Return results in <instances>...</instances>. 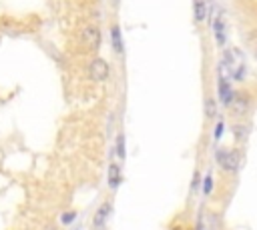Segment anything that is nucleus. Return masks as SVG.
<instances>
[{"instance_id": "obj_1", "label": "nucleus", "mask_w": 257, "mask_h": 230, "mask_svg": "<svg viewBox=\"0 0 257 230\" xmlns=\"http://www.w3.org/2000/svg\"><path fill=\"white\" fill-rule=\"evenodd\" d=\"M100 40H102V34H100V28L94 26V24H88L82 28L80 32V42L86 50H98L100 48Z\"/></svg>"}, {"instance_id": "obj_2", "label": "nucleus", "mask_w": 257, "mask_h": 230, "mask_svg": "<svg viewBox=\"0 0 257 230\" xmlns=\"http://www.w3.org/2000/svg\"><path fill=\"white\" fill-rule=\"evenodd\" d=\"M217 162L225 172H237L241 166V156L237 150H219L217 152Z\"/></svg>"}, {"instance_id": "obj_3", "label": "nucleus", "mask_w": 257, "mask_h": 230, "mask_svg": "<svg viewBox=\"0 0 257 230\" xmlns=\"http://www.w3.org/2000/svg\"><path fill=\"white\" fill-rule=\"evenodd\" d=\"M108 74H110V66H108V62L104 58L96 56V58L90 60V64H88V76H90V80L104 82L108 78Z\"/></svg>"}, {"instance_id": "obj_4", "label": "nucleus", "mask_w": 257, "mask_h": 230, "mask_svg": "<svg viewBox=\"0 0 257 230\" xmlns=\"http://www.w3.org/2000/svg\"><path fill=\"white\" fill-rule=\"evenodd\" d=\"M249 106H251V102H249V98H247L245 94H235L233 100H231V104H229V108H231L233 114H237V116H243V114L249 110Z\"/></svg>"}, {"instance_id": "obj_5", "label": "nucleus", "mask_w": 257, "mask_h": 230, "mask_svg": "<svg viewBox=\"0 0 257 230\" xmlns=\"http://www.w3.org/2000/svg\"><path fill=\"white\" fill-rule=\"evenodd\" d=\"M110 44H112V50L116 54H122L124 46H122V34H120V26L118 24L110 26Z\"/></svg>"}, {"instance_id": "obj_6", "label": "nucleus", "mask_w": 257, "mask_h": 230, "mask_svg": "<svg viewBox=\"0 0 257 230\" xmlns=\"http://www.w3.org/2000/svg\"><path fill=\"white\" fill-rule=\"evenodd\" d=\"M233 96H235V92L231 90L229 82H227L225 78H219V100H221L225 106H229L231 100H233Z\"/></svg>"}, {"instance_id": "obj_7", "label": "nucleus", "mask_w": 257, "mask_h": 230, "mask_svg": "<svg viewBox=\"0 0 257 230\" xmlns=\"http://www.w3.org/2000/svg\"><path fill=\"white\" fill-rule=\"evenodd\" d=\"M213 32H215V40H217V44H219V46H225V42H227V34H225V22H223L219 16L213 20Z\"/></svg>"}, {"instance_id": "obj_8", "label": "nucleus", "mask_w": 257, "mask_h": 230, "mask_svg": "<svg viewBox=\"0 0 257 230\" xmlns=\"http://www.w3.org/2000/svg\"><path fill=\"white\" fill-rule=\"evenodd\" d=\"M108 214H110V204L104 202V204L96 210V214H94V228H104V222H106Z\"/></svg>"}, {"instance_id": "obj_9", "label": "nucleus", "mask_w": 257, "mask_h": 230, "mask_svg": "<svg viewBox=\"0 0 257 230\" xmlns=\"http://www.w3.org/2000/svg\"><path fill=\"white\" fill-rule=\"evenodd\" d=\"M193 14H195V20L197 22H203L205 16H207V4L205 0H193Z\"/></svg>"}, {"instance_id": "obj_10", "label": "nucleus", "mask_w": 257, "mask_h": 230, "mask_svg": "<svg viewBox=\"0 0 257 230\" xmlns=\"http://www.w3.org/2000/svg\"><path fill=\"white\" fill-rule=\"evenodd\" d=\"M118 184H120V168L116 164H110V168H108V186L116 188Z\"/></svg>"}, {"instance_id": "obj_11", "label": "nucleus", "mask_w": 257, "mask_h": 230, "mask_svg": "<svg viewBox=\"0 0 257 230\" xmlns=\"http://www.w3.org/2000/svg\"><path fill=\"white\" fill-rule=\"evenodd\" d=\"M205 114H207L209 118H215V116H217V104H215L213 98H207V100H205Z\"/></svg>"}, {"instance_id": "obj_12", "label": "nucleus", "mask_w": 257, "mask_h": 230, "mask_svg": "<svg viewBox=\"0 0 257 230\" xmlns=\"http://www.w3.org/2000/svg\"><path fill=\"white\" fill-rule=\"evenodd\" d=\"M116 154H118L120 158H124V136H122V134L116 136Z\"/></svg>"}, {"instance_id": "obj_13", "label": "nucleus", "mask_w": 257, "mask_h": 230, "mask_svg": "<svg viewBox=\"0 0 257 230\" xmlns=\"http://www.w3.org/2000/svg\"><path fill=\"white\" fill-rule=\"evenodd\" d=\"M213 190V178L211 176H205V182H203V192L209 194Z\"/></svg>"}, {"instance_id": "obj_14", "label": "nucleus", "mask_w": 257, "mask_h": 230, "mask_svg": "<svg viewBox=\"0 0 257 230\" xmlns=\"http://www.w3.org/2000/svg\"><path fill=\"white\" fill-rule=\"evenodd\" d=\"M74 216H76V212H66V214H62V224H70L72 220H74Z\"/></svg>"}, {"instance_id": "obj_15", "label": "nucleus", "mask_w": 257, "mask_h": 230, "mask_svg": "<svg viewBox=\"0 0 257 230\" xmlns=\"http://www.w3.org/2000/svg\"><path fill=\"white\" fill-rule=\"evenodd\" d=\"M223 126H225L223 122L217 124V128H215V138H221V134H223Z\"/></svg>"}, {"instance_id": "obj_16", "label": "nucleus", "mask_w": 257, "mask_h": 230, "mask_svg": "<svg viewBox=\"0 0 257 230\" xmlns=\"http://www.w3.org/2000/svg\"><path fill=\"white\" fill-rule=\"evenodd\" d=\"M199 186V172H195V182H193V188Z\"/></svg>"}, {"instance_id": "obj_17", "label": "nucleus", "mask_w": 257, "mask_h": 230, "mask_svg": "<svg viewBox=\"0 0 257 230\" xmlns=\"http://www.w3.org/2000/svg\"><path fill=\"white\" fill-rule=\"evenodd\" d=\"M46 230H58L56 226H46Z\"/></svg>"}, {"instance_id": "obj_18", "label": "nucleus", "mask_w": 257, "mask_h": 230, "mask_svg": "<svg viewBox=\"0 0 257 230\" xmlns=\"http://www.w3.org/2000/svg\"><path fill=\"white\" fill-rule=\"evenodd\" d=\"M94 230H102V228H94Z\"/></svg>"}]
</instances>
